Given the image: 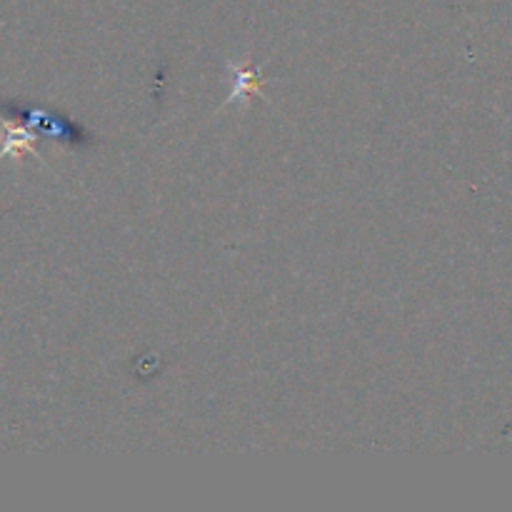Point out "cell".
<instances>
[{
	"label": "cell",
	"instance_id": "1",
	"mask_svg": "<svg viewBox=\"0 0 512 512\" xmlns=\"http://www.w3.org/2000/svg\"><path fill=\"white\" fill-rule=\"evenodd\" d=\"M230 70H233V78H235L230 100L235 98L245 100V98H255V95H263V75H260V70L250 68L248 63L230 65Z\"/></svg>",
	"mask_w": 512,
	"mask_h": 512
}]
</instances>
